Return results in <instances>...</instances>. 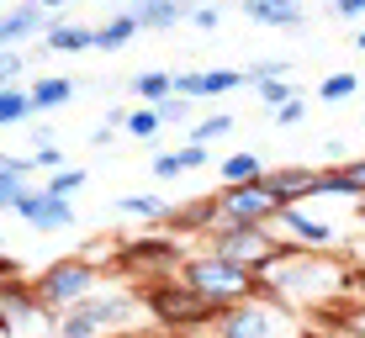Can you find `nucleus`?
<instances>
[{"mask_svg": "<svg viewBox=\"0 0 365 338\" xmlns=\"http://www.w3.org/2000/svg\"><path fill=\"white\" fill-rule=\"evenodd\" d=\"M180 275L191 291H201L207 302H217V307H238V302H255V296H265V280H259L255 270H244V265H233V259H222V254H185L180 259Z\"/></svg>", "mask_w": 365, "mask_h": 338, "instance_id": "1", "label": "nucleus"}, {"mask_svg": "<svg viewBox=\"0 0 365 338\" xmlns=\"http://www.w3.org/2000/svg\"><path fill=\"white\" fill-rule=\"evenodd\" d=\"M143 307L154 312L165 328H175V333H196V328H207V322H222V312H228V307L207 302L201 291H191L180 275H165V280H154V285L143 291Z\"/></svg>", "mask_w": 365, "mask_h": 338, "instance_id": "2", "label": "nucleus"}, {"mask_svg": "<svg viewBox=\"0 0 365 338\" xmlns=\"http://www.w3.org/2000/svg\"><path fill=\"white\" fill-rule=\"evenodd\" d=\"M207 248L222 254V259H233V265H244V270H255L259 280L297 254L292 243H275L270 228H217V233H207Z\"/></svg>", "mask_w": 365, "mask_h": 338, "instance_id": "3", "label": "nucleus"}, {"mask_svg": "<svg viewBox=\"0 0 365 338\" xmlns=\"http://www.w3.org/2000/svg\"><path fill=\"white\" fill-rule=\"evenodd\" d=\"M212 206H217V228H275V217H281V201L265 191V180L255 185H222L217 196H212ZM212 228V233H217Z\"/></svg>", "mask_w": 365, "mask_h": 338, "instance_id": "4", "label": "nucleus"}, {"mask_svg": "<svg viewBox=\"0 0 365 338\" xmlns=\"http://www.w3.org/2000/svg\"><path fill=\"white\" fill-rule=\"evenodd\" d=\"M32 291L48 312H69L96 291V265L91 259H53V265L32 280Z\"/></svg>", "mask_w": 365, "mask_h": 338, "instance_id": "5", "label": "nucleus"}, {"mask_svg": "<svg viewBox=\"0 0 365 338\" xmlns=\"http://www.w3.org/2000/svg\"><path fill=\"white\" fill-rule=\"evenodd\" d=\"M217 338H281V317H275V307H265V296H255V302L222 312Z\"/></svg>", "mask_w": 365, "mask_h": 338, "instance_id": "6", "label": "nucleus"}, {"mask_svg": "<svg viewBox=\"0 0 365 338\" xmlns=\"http://www.w3.org/2000/svg\"><path fill=\"white\" fill-rule=\"evenodd\" d=\"M11 211H16V217H27L37 233H64L69 222H74V206L58 201V196H48L43 185H37V191L27 185V191L16 196V206H11Z\"/></svg>", "mask_w": 365, "mask_h": 338, "instance_id": "7", "label": "nucleus"}, {"mask_svg": "<svg viewBox=\"0 0 365 338\" xmlns=\"http://www.w3.org/2000/svg\"><path fill=\"white\" fill-rule=\"evenodd\" d=\"M48 27H53V11H43L37 0L6 6L0 11V48H21V43H32V37H48Z\"/></svg>", "mask_w": 365, "mask_h": 338, "instance_id": "8", "label": "nucleus"}, {"mask_svg": "<svg viewBox=\"0 0 365 338\" xmlns=\"http://www.w3.org/2000/svg\"><path fill=\"white\" fill-rule=\"evenodd\" d=\"M318 174L323 169H307V164H286V169H265V191L275 196L281 206H302V201H318Z\"/></svg>", "mask_w": 365, "mask_h": 338, "instance_id": "9", "label": "nucleus"}, {"mask_svg": "<svg viewBox=\"0 0 365 338\" xmlns=\"http://www.w3.org/2000/svg\"><path fill=\"white\" fill-rule=\"evenodd\" d=\"M117 254L128 270H180V259H185L175 238H128Z\"/></svg>", "mask_w": 365, "mask_h": 338, "instance_id": "10", "label": "nucleus"}, {"mask_svg": "<svg viewBox=\"0 0 365 338\" xmlns=\"http://www.w3.org/2000/svg\"><path fill=\"white\" fill-rule=\"evenodd\" d=\"M128 16L138 21V32H170L180 21H191V0H148V6H122Z\"/></svg>", "mask_w": 365, "mask_h": 338, "instance_id": "11", "label": "nucleus"}, {"mask_svg": "<svg viewBox=\"0 0 365 338\" xmlns=\"http://www.w3.org/2000/svg\"><path fill=\"white\" fill-rule=\"evenodd\" d=\"M69 312H80V317L96 322V328H122V322L138 317V302L133 296H85V302L69 307Z\"/></svg>", "mask_w": 365, "mask_h": 338, "instance_id": "12", "label": "nucleus"}, {"mask_svg": "<svg viewBox=\"0 0 365 338\" xmlns=\"http://www.w3.org/2000/svg\"><path fill=\"white\" fill-rule=\"evenodd\" d=\"M244 16L255 21V27H281L292 32L307 21V11H302V0H244Z\"/></svg>", "mask_w": 365, "mask_h": 338, "instance_id": "13", "label": "nucleus"}, {"mask_svg": "<svg viewBox=\"0 0 365 338\" xmlns=\"http://www.w3.org/2000/svg\"><path fill=\"white\" fill-rule=\"evenodd\" d=\"M43 48H48V53H91V48H96V27L69 21V16H53V27H48Z\"/></svg>", "mask_w": 365, "mask_h": 338, "instance_id": "14", "label": "nucleus"}, {"mask_svg": "<svg viewBox=\"0 0 365 338\" xmlns=\"http://www.w3.org/2000/svg\"><path fill=\"white\" fill-rule=\"evenodd\" d=\"M275 228H286V233L297 238V243H312V248L334 243V228H329V222H318V217H307L302 206H286L281 217H275Z\"/></svg>", "mask_w": 365, "mask_h": 338, "instance_id": "15", "label": "nucleus"}, {"mask_svg": "<svg viewBox=\"0 0 365 338\" xmlns=\"http://www.w3.org/2000/svg\"><path fill=\"white\" fill-rule=\"evenodd\" d=\"M165 228L170 233H212V228H217V206H212V196H207V201H191V206H175L165 217Z\"/></svg>", "mask_w": 365, "mask_h": 338, "instance_id": "16", "label": "nucleus"}, {"mask_svg": "<svg viewBox=\"0 0 365 338\" xmlns=\"http://www.w3.org/2000/svg\"><path fill=\"white\" fill-rule=\"evenodd\" d=\"M128 90L138 95V106H159V101H170V95H175V74H165V69H143V74H133Z\"/></svg>", "mask_w": 365, "mask_h": 338, "instance_id": "17", "label": "nucleus"}, {"mask_svg": "<svg viewBox=\"0 0 365 338\" xmlns=\"http://www.w3.org/2000/svg\"><path fill=\"white\" fill-rule=\"evenodd\" d=\"M138 37V21L128 16V11H117V16H106L96 27V53H117V48H128Z\"/></svg>", "mask_w": 365, "mask_h": 338, "instance_id": "18", "label": "nucleus"}, {"mask_svg": "<svg viewBox=\"0 0 365 338\" xmlns=\"http://www.w3.org/2000/svg\"><path fill=\"white\" fill-rule=\"evenodd\" d=\"M74 101V80L69 74H43V80L32 85V106L37 111H53V106H69Z\"/></svg>", "mask_w": 365, "mask_h": 338, "instance_id": "19", "label": "nucleus"}, {"mask_svg": "<svg viewBox=\"0 0 365 338\" xmlns=\"http://www.w3.org/2000/svg\"><path fill=\"white\" fill-rule=\"evenodd\" d=\"M37 117L32 106V90H21V85H0V127H16V122Z\"/></svg>", "mask_w": 365, "mask_h": 338, "instance_id": "20", "label": "nucleus"}, {"mask_svg": "<svg viewBox=\"0 0 365 338\" xmlns=\"http://www.w3.org/2000/svg\"><path fill=\"white\" fill-rule=\"evenodd\" d=\"M217 174H222V185H255L259 174H265V159L259 154H228Z\"/></svg>", "mask_w": 365, "mask_h": 338, "instance_id": "21", "label": "nucleus"}, {"mask_svg": "<svg viewBox=\"0 0 365 338\" xmlns=\"http://www.w3.org/2000/svg\"><path fill=\"white\" fill-rule=\"evenodd\" d=\"M117 211H122V217H138V222H165L175 206H170V201H159V196H122Z\"/></svg>", "mask_w": 365, "mask_h": 338, "instance_id": "22", "label": "nucleus"}, {"mask_svg": "<svg viewBox=\"0 0 365 338\" xmlns=\"http://www.w3.org/2000/svg\"><path fill=\"white\" fill-rule=\"evenodd\" d=\"M228 132H233V111H212V117H201L196 127L185 132V143H201V148H207V143H217V137H228Z\"/></svg>", "mask_w": 365, "mask_h": 338, "instance_id": "23", "label": "nucleus"}, {"mask_svg": "<svg viewBox=\"0 0 365 338\" xmlns=\"http://www.w3.org/2000/svg\"><path fill=\"white\" fill-rule=\"evenodd\" d=\"M318 196H339V201H365V196H360V185L349 180V169H344V164L318 174Z\"/></svg>", "mask_w": 365, "mask_h": 338, "instance_id": "24", "label": "nucleus"}, {"mask_svg": "<svg viewBox=\"0 0 365 338\" xmlns=\"http://www.w3.org/2000/svg\"><path fill=\"white\" fill-rule=\"evenodd\" d=\"M159 132H165V122H159L154 106H133V111H128V137H138V143H154Z\"/></svg>", "mask_w": 365, "mask_h": 338, "instance_id": "25", "label": "nucleus"}, {"mask_svg": "<svg viewBox=\"0 0 365 338\" xmlns=\"http://www.w3.org/2000/svg\"><path fill=\"white\" fill-rule=\"evenodd\" d=\"M355 90H360V74H344V69H339V74H329V80L318 85V101L339 106V101H349V95H355Z\"/></svg>", "mask_w": 365, "mask_h": 338, "instance_id": "26", "label": "nucleus"}, {"mask_svg": "<svg viewBox=\"0 0 365 338\" xmlns=\"http://www.w3.org/2000/svg\"><path fill=\"white\" fill-rule=\"evenodd\" d=\"M255 95L270 106V117H275L281 106H292V101H297V85H292V80H259V85H255Z\"/></svg>", "mask_w": 365, "mask_h": 338, "instance_id": "27", "label": "nucleus"}, {"mask_svg": "<svg viewBox=\"0 0 365 338\" xmlns=\"http://www.w3.org/2000/svg\"><path fill=\"white\" fill-rule=\"evenodd\" d=\"M85 180H91L85 169H58V174H48V180H43V191L58 196V201H69L74 191H85Z\"/></svg>", "mask_w": 365, "mask_h": 338, "instance_id": "28", "label": "nucleus"}, {"mask_svg": "<svg viewBox=\"0 0 365 338\" xmlns=\"http://www.w3.org/2000/svg\"><path fill=\"white\" fill-rule=\"evenodd\" d=\"M191 106H196V101H185V95H170V101H159L154 111H159V122H165V127H175V122H180V127H191Z\"/></svg>", "mask_w": 365, "mask_h": 338, "instance_id": "29", "label": "nucleus"}, {"mask_svg": "<svg viewBox=\"0 0 365 338\" xmlns=\"http://www.w3.org/2000/svg\"><path fill=\"white\" fill-rule=\"evenodd\" d=\"M101 328L96 322H85L80 312H58V338H96Z\"/></svg>", "mask_w": 365, "mask_h": 338, "instance_id": "30", "label": "nucleus"}, {"mask_svg": "<svg viewBox=\"0 0 365 338\" xmlns=\"http://www.w3.org/2000/svg\"><path fill=\"white\" fill-rule=\"evenodd\" d=\"M244 74H249V85H259V80H286V58H255Z\"/></svg>", "mask_w": 365, "mask_h": 338, "instance_id": "31", "label": "nucleus"}, {"mask_svg": "<svg viewBox=\"0 0 365 338\" xmlns=\"http://www.w3.org/2000/svg\"><path fill=\"white\" fill-rule=\"evenodd\" d=\"M21 69H27V58L16 48H0V85H21Z\"/></svg>", "mask_w": 365, "mask_h": 338, "instance_id": "32", "label": "nucleus"}, {"mask_svg": "<svg viewBox=\"0 0 365 338\" xmlns=\"http://www.w3.org/2000/svg\"><path fill=\"white\" fill-rule=\"evenodd\" d=\"M339 328H344V333H355V338H365V302H355V307H344V312H339Z\"/></svg>", "mask_w": 365, "mask_h": 338, "instance_id": "33", "label": "nucleus"}, {"mask_svg": "<svg viewBox=\"0 0 365 338\" xmlns=\"http://www.w3.org/2000/svg\"><path fill=\"white\" fill-rule=\"evenodd\" d=\"M154 174H159V180H180V154H154Z\"/></svg>", "mask_w": 365, "mask_h": 338, "instance_id": "34", "label": "nucleus"}, {"mask_svg": "<svg viewBox=\"0 0 365 338\" xmlns=\"http://www.w3.org/2000/svg\"><path fill=\"white\" fill-rule=\"evenodd\" d=\"M32 164H37V169H64V148H58V143L37 148V154H32Z\"/></svg>", "mask_w": 365, "mask_h": 338, "instance_id": "35", "label": "nucleus"}, {"mask_svg": "<svg viewBox=\"0 0 365 338\" xmlns=\"http://www.w3.org/2000/svg\"><path fill=\"white\" fill-rule=\"evenodd\" d=\"M175 154H180V169H201V164H207V148H201V143H180Z\"/></svg>", "mask_w": 365, "mask_h": 338, "instance_id": "36", "label": "nucleus"}, {"mask_svg": "<svg viewBox=\"0 0 365 338\" xmlns=\"http://www.w3.org/2000/svg\"><path fill=\"white\" fill-rule=\"evenodd\" d=\"M217 21H222V11H217V6H196V11H191V27H201V32H212Z\"/></svg>", "mask_w": 365, "mask_h": 338, "instance_id": "37", "label": "nucleus"}, {"mask_svg": "<svg viewBox=\"0 0 365 338\" xmlns=\"http://www.w3.org/2000/svg\"><path fill=\"white\" fill-rule=\"evenodd\" d=\"M334 16L339 21H365V0H334Z\"/></svg>", "mask_w": 365, "mask_h": 338, "instance_id": "38", "label": "nucleus"}, {"mask_svg": "<svg viewBox=\"0 0 365 338\" xmlns=\"http://www.w3.org/2000/svg\"><path fill=\"white\" fill-rule=\"evenodd\" d=\"M302 117H307V101H302V95H297L292 106H281V111H275V122H281V127H292V122H302Z\"/></svg>", "mask_w": 365, "mask_h": 338, "instance_id": "39", "label": "nucleus"}, {"mask_svg": "<svg viewBox=\"0 0 365 338\" xmlns=\"http://www.w3.org/2000/svg\"><path fill=\"white\" fill-rule=\"evenodd\" d=\"M344 169H349V180H355V185H360V196H365V154H360V159H349Z\"/></svg>", "mask_w": 365, "mask_h": 338, "instance_id": "40", "label": "nucleus"}, {"mask_svg": "<svg viewBox=\"0 0 365 338\" xmlns=\"http://www.w3.org/2000/svg\"><path fill=\"white\" fill-rule=\"evenodd\" d=\"M349 285H360V291H365V265H360L355 275H349Z\"/></svg>", "mask_w": 365, "mask_h": 338, "instance_id": "41", "label": "nucleus"}, {"mask_svg": "<svg viewBox=\"0 0 365 338\" xmlns=\"http://www.w3.org/2000/svg\"><path fill=\"white\" fill-rule=\"evenodd\" d=\"M37 6H43V11H53V6H69V0H37Z\"/></svg>", "mask_w": 365, "mask_h": 338, "instance_id": "42", "label": "nucleus"}, {"mask_svg": "<svg viewBox=\"0 0 365 338\" xmlns=\"http://www.w3.org/2000/svg\"><path fill=\"white\" fill-rule=\"evenodd\" d=\"M355 48H360V53H365V27H360V32H355Z\"/></svg>", "mask_w": 365, "mask_h": 338, "instance_id": "43", "label": "nucleus"}, {"mask_svg": "<svg viewBox=\"0 0 365 338\" xmlns=\"http://www.w3.org/2000/svg\"><path fill=\"white\" fill-rule=\"evenodd\" d=\"M122 6H148V0H122Z\"/></svg>", "mask_w": 365, "mask_h": 338, "instance_id": "44", "label": "nucleus"}, {"mask_svg": "<svg viewBox=\"0 0 365 338\" xmlns=\"http://www.w3.org/2000/svg\"><path fill=\"white\" fill-rule=\"evenodd\" d=\"M0 11H6V0H0Z\"/></svg>", "mask_w": 365, "mask_h": 338, "instance_id": "45", "label": "nucleus"}]
</instances>
